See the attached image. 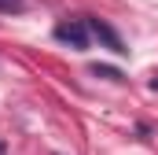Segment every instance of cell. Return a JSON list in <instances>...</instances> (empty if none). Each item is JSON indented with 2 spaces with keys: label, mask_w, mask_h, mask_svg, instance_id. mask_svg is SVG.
<instances>
[{
  "label": "cell",
  "mask_w": 158,
  "mask_h": 155,
  "mask_svg": "<svg viewBox=\"0 0 158 155\" xmlns=\"http://www.w3.org/2000/svg\"><path fill=\"white\" fill-rule=\"evenodd\" d=\"M55 41H63L70 48H88V22H77V19L59 22L55 26Z\"/></svg>",
  "instance_id": "6da1fadb"
},
{
  "label": "cell",
  "mask_w": 158,
  "mask_h": 155,
  "mask_svg": "<svg viewBox=\"0 0 158 155\" xmlns=\"http://www.w3.org/2000/svg\"><path fill=\"white\" fill-rule=\"evenodd\" d=\"M88 33H92L96 41H103V44H107L110 52H118V55H125V52H129V48H125V41L114 33V26H107L103 19H88Z\"/></svg>",
  "instance_id": "7a4b0ae2"
},
{
  "label": "cell",
  "mask_w": 158,
  "mask_h": 155,
  "mask_svg": "<svg viewBox=\"0 0 158 155\" xmlns=\"http://www.w3.org/2000/svg\"><path fill=\"white\" fill-rule=\"evenodd\" d=\"M26 7V0H0V15H19Z\"/></svg>",
  "instance_id": "3957f363"
},
{
  "label": "cell",
  "mask_w": 158,
  "mask_h": 155,
  "mask_svg": "<svg viewBox=\"0 0 158 155\" xmlns=\"http://www.w3.org/2000/svg\"><path fill=\"white\" fill-rule=\"evenodd\" d=\"M92 74H96V78H114V81H118V70H114V67H99V63H96V67H92Z\"/></svg>",
  "instance_id": "277c9868"
},
{
  "label": "cell",
  "mask_w": 158,
  "mask_h": 155,
  "mask_svg": "<svg viewBox=\"0 0 158 155\" xmlns=\"http://www.w3.org/2000/svg\"><path fill=\"white\" fill-rule=\"evenodd\" d=\"M0 152H4V148H0Z\"/></svg>",
  "instance_id": "5b68a950"
}]
</instances>
